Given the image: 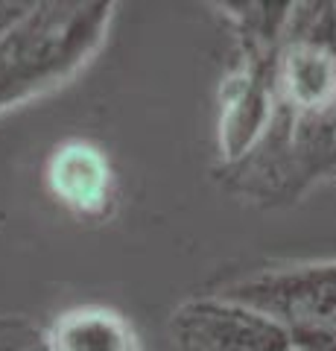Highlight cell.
Listing matches in <instances>:
<instances>
[{
	"mask_svg": "<svg viewBox=\"0 0 336 351\" xmlns=\"http://www.w3.org/2000/svg\"><path fill=\"white\" fill-rule=\"evenodd\" d=\"M172 334L179 351H298L275 319L222 295L184 304Z\"/></svg>",
	"mask_w": 336,
	"mask_h": 351,
	"instance_id": "3957f363",
	"label": "cell"
},
{
	"mask_svg": "<svg viewBox=\"0 0 336 351\" xmlns=\"http://www.w3.org/2000/svg\"><path fill=\"white\" fill-rule=\"evenodd\" d=\"M29 6H32V3H18V0L12 3V0H0V36H3V32L12 27Z\"/></svg>",
	"mask_w": 336,
	"mask_h": 351,
	"instance_id": "52a82bcc",
	"label": "cell"
},
{
	"mask_svg": "<svg viewBox=\"0 0 336 351\" xmlns=\"http://www.w3.org/2000/svg\"><path fill=\"white\" fill-rule=\"evenodd\" d=\"M53 202L77 219H103L117 202V176L108 152L88 138H68L53 147L44 164Z\"/></svg>",
	"mask_w": 336,
	"mask_h": 351,
	"instance_id": "277c9868",
	"label": "cell"
},
{
	"mask_svg": "<svg viewBox=\"0 0 336 351\" xmlns=\"http://www.w3.org/2000/svg\"><path fill=\"white\" fill-rule=\"evenodd\" d=\"M114 3H32L0 36V114L70 82L105 44Z\"/></svg>",
	"mask_w": 336,
	"mask_h": 351,
	"instance_id": "7a4b0ae2",
	"label": "cell"
},
{
	"mask_svg": "<svg viewBox=\"0 0 336 351\" xmlns=\"http://www.w3.org/2000/svg\"><path fill=\"white\" fill-rule=\"evenodd\" d=\"M44 351H144L123 313L103 304H79L59 313L41 339Z\"/></svg>",
	"mask_w": 336,
	"mask_h": 351,
	"instance_id": "5b68a950",
	"label": "cell"
},
{
	"mask_svg": "<svg viewBox=\"0 0 336 351\" xmlns=\"http://www.w3.org/2000/svg\"><path fill=\"white\" fill-rule=\"evenodd\" d=\"M32 343V328L27 322H0V351H24Z\"/></svg>",
	"mask_w": 336,
	"mask_h": 351,
	"instance_id": "8992f818",
	"label": "cell"
},
{
	"mask_svg": "<svg viewBox=\"0 0 336 351\" xmlns=\"http://www.w3.org/2000/svg\"><path fill=\"white\" fill-rule=\"evenodd\" d=\"M336 176V3H292L257 144L225 167L234 191L296 199Z\"/></svg>",
	"mask_w": 336,
	"mask_h": 351,
	"instance_id": "6da1fadb",
	"label": "cell"
}]
</instances>
